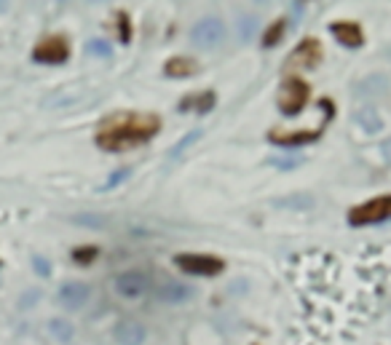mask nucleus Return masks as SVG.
Segmentation results:
<instances>
[{
    "label": "nucleus",
    "instance_id": "obj_27",
    "mask_svg": "<svg viewBox=\"0 0 391 345\" xmlns=\"http://www.w3.org/2000/svg\"><path fill=\"white\" fill-rule=\"evenodd\" d=\"M89 3H105V0H89Z\"/></svg>",
    "mask_w": 391,
    "mask_h": 345
},
{
    "label": "nucleus",
    "instance_id": "obj_6",
    "mask_svg": "<svg viewBox=\"0 0 391 345\" xmlns=\"http://www.w3.org/2000/svg\"><path fill=\"white\" fill-rule=\"evenodd\" d=\"M308 102V83L301 78H290L284 86H281V94H279V110L284 115H301L303 107Z\"/></svg>",
    "mask_w": 391,
    "mask_h": 345
},
{
    "label": "nucleus",
    "instance_id": "obj_28",
    "mask_svg": "<svg viewBox=\"0 0 391 345\" xmlns=\"http://www.w3.org/2000/svg\"><path fill=\"white\" fill-rule=\"evenodd\" d=\"M59 3H70V0H59Z\"/></svg>",
    "mask_w": 391,
    "mask_h": 345
},
{
    "label": "nucleus",
    "instance_id": "obj_23",
    "mask_svg": "<svg viewBox=\"0 0 391 345\" xmlns=\"http://www.w3.org/2000/svg\"><path fill=\"white\" fill-rule=\"evenodd\" d=\"M129 174H132V169H118V171H113L110 179L102 185V190H110V188H115V185H121V182L129 177Z\"/></svg>",
    "mask_w": 391,
    "mask_h": 345
},
{
    "label": "nucleus",
    "instance_id": "obj_1",
    "mask_svg": "<svg viewBox=\"0 0 391 345\" xmlns=\"http://www.w3.org/2000/svg\"><path fill=\"white\" fill-rule=\"evenodd\" d=\"M161 129V118L150 112H126L118 118H110L97 134V145L108 153H121L129 147L145 145L147 139H153Z\"/></svg>",
    "mask_w": 391,
    "mask_h": 345
},
{
    "label": "nucleus",
    "instance_id": "obj_26",
    "mask_svg": "<svg viewBox=\"0 0 391 345\" xmlns=\"http://www.w3.org/2000/svg\"><path fill=\"white\" fill-rule=\"evenodd\" d=\"M380 153H383V158H386V164H391V137L380 145Z\"/></svg>",
    "mask_w": 391,
    "mask_h": 345
},
{
    "label": "nucleus",
    "instance_id": "obj_3",
    "mask_svg": "<svg viewBox=\"0 0 391 345\" xmlns=\"http://www.w3.org/2000/svg\"><path fill=\"white\" fill-rule=\"evenodd\" d=\"M386 220H391V196H378L372 201H365V203H359L348 212V225H354V228L378 225L386 223Z\"/></svg>",
    "mask_w": 391,
    "mask_h": 345
},
{
    "label": "nucleus",
    "instance_id": "obj_18",
    "mask_svg": "<svg viewBox=\"0 0 391 345\" xmlns=\"http://www.w3.org/2000/svg\"><path fill=\"white\" fill-rule=\"evenodd\" d=\"M357 123L367 134H378L380 129H383V121H380V115L375 110H370V107H365V110L357 112Z\"/></svg>",
    "mask_w": 391,
    "mask_h": 345
},
{
    "label": "nucleus",
    "instance_id": "obj_14",
    "mask_svg": "<svg viewBox=\"0 0 391 345\" xmlns=\"http://www.w3.org/2000/svg\"><path fill=\"white\" fill-rule=\"evenodd\" d=\"M316 139H319V132H290V134L273 132L271 134V142L284 145V147H301V145H308V142H316Z\"/></svg>",
    "mask_w": 391,
    "mask_h": 345
},
{
    "label": "nucleus",
    "instance_id": "obj_19",
    "mask_svg": "<svg viewBox=\"0 0 391 345\" xmlns=\"http://www.w3.org/2000/svg\"><path fill=\"white\" fill-rule=\"evenodd\" d=\"M389 89V78L386 75H367V78L359 83V94H383Z\"/></svg>",
    "mask_w": 391,
    "mask_h": 345
},
{
    "label": "nucleus",
    "instance_id": "obj_4",
    "mask_svg": "<svg viewBox=\"0 0 391 345\" xmlns=\"http://www.w3.org/2000/svg\"><path fill=\"white\" fill-rule=\"evenodd\" d=\"M113 290L118 297L123 300H140V297H145L147 290H150V279H147V273L142 270H123L118 273L115 279H113Z\"/></svg>",
    "mask_w": 391,
    "mask_h": 345
},
{
    "label": "nucleus",
    "instance_id": "obj_2",
    "mask_svg": "<svg viewBox=\"0 0 391 345\" xmlns=\"http://www.w3.org/2000/svg\"><path fill=\"white\" fill-rule=\"evenodd\" d=\"M225 41V24L217 16H204L190 30V43L202 51H217Z\"/></svg>",
    "mask_w": 391,
    "mask_h": 345
},
{
    "label": "nucleus",
    "instance_id": "obj_25",
    "mask_svg": "<svg viewBox=\"0 0 391 345\" xmlns=\"http://www.w3.org/2000/svg\"><path fill=\"white\" fill-rule=\"evenodd\" d=\"M94 257H97V249H94V246H86V249H75V255H73V260H75V262H83V265H86V262H91Z\"/></svg>",
    "mask_w": 391,
    "mask_h": 345
},
{
    "label": "nucleus",
    "instance_id": "obj_15",
    "mask_svg": "<svg viewBox=\"0 0 391 345\" xmlns=\"http://www.w3.org/2000/svg\"><path fill=\"white\" fill-rule=\"evenodd\" d=\"M48 334L54 337L56 343L70 345L75 340V327H73V322H68V319L54 316V319H48Z\"/></svg>",
    "mask_w": 391,
    "mask_h": 345
},
{
    "label": "nucleus",
    "instance_id": "obj_22",
    "mask_svg": "<svg viewBox=\"0 0 391 345\" xmlns=\"http://www.w3.org/2000/svg\"><path fill=\"white\" fill-rule=\"evenodd\" d=\"M86 51H89L91 56H102V59H108V56L113 54V48L108 41H102V38H91L89 43H86Z\"/></svg>",
    "mask_w": 391,
    "mask_h": 345
},
{
    "label": "nucleus",
    "instance_id": "obj_12",
    "mask_svg": "<svg viewBox=\"0 0 391 345\" xmlns=\"http://www.w3.org/2000/svg\"><path fill=\"white\" fill-rule=\"evenodd\" d=\"M330 33H333V38H335L343 48H359V46L365 43L362 27H359L357 22H333L330 24Z\"/></svg>",
    "mask_w": 391,
    "mask_h": 345
},
{
    "label": "nucleus",
    "instance_id": "obj_10",
    "mask_svg": "<svg viewBox=\"0 0 391 345\" xmlns=\"http://www.w3.org/2000/svg\"><path fill=\"white\" fill-rule=\"evenodd\" d=\"M145 327L137 322V319H121V322L113 327V340L118 345H142L145 343Z\"/></svg>",
    "mask_w": 391,
    "mask_h": 345
},
{
    "label": "nucleus",
    "instance_id": "obj_13",
    "mask_svg": "<svg viewBox=\"0 0 391 345\" xmlns=\"http://www.w3.org/2000/svg\"><path fill=\"white\" fill-rule=\"evenodd\" d=\"M196 73H199V62L190 59V56H172L164 65V75L167 78H190Z\"/></svg>",
    "mask_w": 391,
    "mask_h": 345
},
{
    "label": "nucleus",
    "instance_id": "obj_21",
    "mask_svg": "<svg viewBox=\"0 0 391 345\" xmlns=\"http://www.w3.org/2000/svg\"><path fill=\"white\" fill-rule=\"evenodd\" d=\"M257 16H252V14H246V16H239V41H244V43H249L252 38H255L257 33Z\"/></svg>",
    "mask_w": 391,
    "mask_h": 345
},
{
    "label": "nucleus",
    "instance_id": "obj_8",
    "mask_svg": "<svg viewBox=\"0 0 391 345\" xmlns=\"http://www.w3.org/2000/svg\"><path fill=\"white\" fill-rule=\"evenodd\" d=\"M56 300L68 311H80L91 300V287L83 284V281H65L56 292Z\"/></svg>",
    "mask_w": 391,
    "mask_h": 345
},
{
    "label": "nucleus",
    "instance_id": "obj_9",
    "mask_svg": "<svg viewBox=\"0 0 391 345\" xmlns=\"http://www.w3.org/2000/svg\"><path fill=\"white\" fill-rule=\"evenodd\" d=\"M153 297L158 302H164V305H179V302H188L193 297V290L188 284H182V281L164 279L153 287Z\"/></svg>",
    "mask_w": 391,
    "mask_h": 345
},
{
    "label": "nucleus",
    "instance_id": "obj_11",
    "mask_svg": "<svg viewBox=\"0 0 391 345\" xmlns=\"http://www.w3.org/2000/svg\"><path fill=\"white\" fill-rule=\"evenodd\" d=\"M319 62H322V46H319L316 38L301 41V46H298L290 56V65H301L303 70H313Z\"/></svg>",
    "mask_w": 391,
    "mask_h": 345
},
{
    "label": "nucleus",
    "instance_id": "obj_7",
    "mask_svg": "<svg viewBox=\"0 0 391 345\" xmlns=\"http://www.w3.org/2000/svg\"><path fill=\"white\" fill-rule=\"evenodd\" d=\"M68 56H70L68 41H65V38H59V35H51V38L41 41V43L35 46V51H33L35 62H43V65H62Z\"/></svg>",
    "mask_w": 391,
    "mask_h": 345
},
{
    "label": "nucleus",
    "instance_id": "obj_5",
    "mask_svg": "<svg viewBox=\"0 0 391 345\" xmlns=\"http://www.w3.org/2000/svg\"><path fill=\"white\" fill-rule=\"evenodd\" d=\"M174 265L179 270H185L190 276H217L223 270V260H217L212 255H196V252H188V255H177L174 257Z\"/></svg>",
    "mask_w": 391,
    "mask_h": 345
},
{
    "label": "nucleus",
    "instance_id": "obj_16",
    "mask_svg": "<svg viewBox=\"0 0 391 345\" xmlns=\"http://www.w3.org/2000/svg\"><path fill=\"white\" fill-rule=\"evenodd\" d=\"M190 105L196 107V112H209L214 107V91H204L199 97H188L185 102H179V110H188Z\"/></svg>",
    "mask_w": 391,
    "mask_h": 345
},
{
    "label": "nucleus",
    "instance_id": "obj_20",
    "mask_svg": "<svg viewBox=\"0 0 391 345\" xmlns=\"http://www.w3.org/2000/svg\"><path fill=\"white\" fill-rule=\"evenodd\" d=\"M202 137H204L202 129H193V132H188L185 137H182V139H179V142H174V145H172V150H169V156H172V158H179L182 153H185V150H188V147L196 145V142H199Z\"/></svg>",
    "mask_w": 391,
    "mask_h": 345
},
{
    "label": "nucleus",
    "instance_id": "obj_17",
    "mask_svg": "<svg viewBox=\"0 0 391 345\" xmlns=\"http://www.w3.org/2000/svg\"><path fill=\"white\" fill-rule=\"evenodd\" d=\"M284 33H287V19H276L263 35V48H276L281 43V38H284Z\"/></svg>",
    "mask_w": 391,
    "mask_h": 345
},
{
    "label": "nucleus",
    "instance_id": "obj_24",
    "mask_svg": "<svg viewBox=\"0 0 391 345\" xmlns=\"http://www.w3.org/2000/svg\"><path fill=\"white\" fill-rule=\"evenodd\" d=\"M33 267H35V273H38V276H43V279L51 276V265H48V260H46V257L35 255L33 257Z\"/></svg>",
    "mask_w": 391,
    "mask_h": 345
}]
</instances>
